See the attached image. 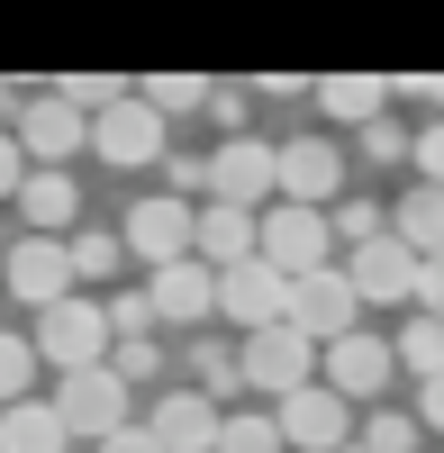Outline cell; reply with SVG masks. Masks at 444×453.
<instances>
[{
    "label": "cell",
    "mask_w": 444,
    "mask_h": 453,
    "mask_svg": "<svg viewBox=\"0 0 444 453\" xmlns=\"http://www.w3.org/2000/svg\"><path fill=\"white\" fill-rule=\"evenodd\" d=\"M27 345H36V363H55V372H100L119 335H109V309H100V299H82V290H73V299H55V309L36 318V335H27Z\"/></svg>",
    "instance_id": "obj_1"
},
{
    "label": "cell",
    "mask_w": 444,
    "mask_h": 453,
    "mask_svg": "<svg viewBox=\"0 0 444 453\" xmlns=\"http://www.w3.org/2000/svg\"><path fill=\"white\" fill-rule=\"evenodd\" d=\"M254 263H272L281 281H300V273H326V263H336L326 209H290V200H272L264 218H254Z\"/></svg>",
    "instance_id": "obj_2"
},
{
    "label": "cell",
    "mask_w": 444,
    "mask_h": 453,
    "mask_svg": "<svg viewBox=\"0 0 444 453\" xmlns=\"http://www.w3.org/2000/svg\"><path fill=\"white\" fill-rule=\"evenodd\" d=\"M281 326H290V335H309L318 354L336 345V335H354V326H363V299H354V281H345V263H326V273H300V281H290Z\"/></svg>",
    "instance_id": "obj_3"
},
{
    "label": "cell",
    "mask_w": 444,
    "mask_h": 453,
    "mask_svg": "<svg viewBox=\"0 0 444 453\" xmlns=\"http://www.w3.org/2000/svg\"><path fill=\"white\" fill-rule=\"evenodd\" d=\"M272 200H290V209H336L345 200V145H326V136L272 145Z\"/></svg>",
    "instance_id": "obj_4"
},
{
    "label": "cell",
    "mask_w": 444,
    "mask_h": 453,
    "mask_svg": "<svg viewBox=\"0 0 444 453\" xmlns=\"http://www.w3.org/2000/svg\"><path fill=\"white\" fill-rule=\"evenodd\" d=\"M55 418H64V435H91V444H109L119 426H136L127 418V381L119 372H64V390H55Z\"/></svg>",
    "instance_id": "obj_5"
},
{
    "label": "cell",
    "mask_w": 444,
    "mask_h": 453,
    "mask_svg": "<svg viewBox=\"0 0 444 453\" xmlns=\"http://www.w3.org/2000/svg\"><path fill=\"white\" fill-rule=\"evenodd\" d=\"M10 136H19L27 173H64V164L91 145V119H82V109H64V100L46 91V100H27V109H19V127H10Z\"/></svg>",
    "instance_id": "obj_6"
},
{
    "label": "cell",
    "mask_w": 444,
    "mask_h": 453,
    "mask_svg": "<svg viewBox=\"0 0 444 453\" xmlns=\"http://www.w3.org/2000/svg\"><path fill=\"white\" fill-rule=\"evenodd\" d=\"M191 218H200V209H191V200H172V191H164V200H136L127 226H119V245L145 263V273H164V263H191Z\"/></svg>",
    "instance_id": "obj_7"
},
{
    "label": "cell",
    "mask_w": 444,
    "mask_h": 453,
    "mask_svg": "<svg viewBox=\"0 0 444 453\" xmlns=\"http://www.w3.org/2000/svg\"><path fill=\"white\" fill-rule=\"evenodd\" d=\"M272 426H281V444H300V453H345L354 444V408L326 390V381H309V390H290L272 408Z\"/></svg>",
    "instance_id": "obj_8"
},
{
    "label": "cell",
    "mask_w": 444,
    "mask_h": 453,
    "mask_svg": "<svg viewBox=\"0 0 444 453\" xmlns=\"http://www.w3.org/2000/svg\"><path fill=\"white\" fill-rule=\"evenodd\" d=\"M209 200L264 218L272 209V136H227V145H218V155H209Z\"/></svg>",
    "instance_id": "obj_9"
},
{
    "label": "cell",
    "mask_w": 444,
    "mask_h": 453,
    "mask_svg": "<svg viewBox=\"0 0 444 453\" xmlns=\"http://www.w3.org/2000/svg\"><path fill=\"white\" fill-rule=\"evenodd\" d=\"M0 273H10V299H27L36 318H46L55 299H73V254H64V236H19L10 254H0Z\"/></svg>",
    "instance_id": "obj_10"
},
{
    "label": "cell",
    "mask_w": 444,
    "mask_h": 453,
    "mask_svg": "<svg viewBox=\"0 0 444 453\" xmlns=\"http://www.w3.org/2000/svg\"><path fill=\"white\" fill-rule=\"evenodd\" d=\"M91 155L119 164V173H136V164H164L172 145H164V119H155L145 100H119V109H100V119H91Z\"/></svg>",
    "instance_id": "obj_11"
},
{
    "label": "cell",
    "mask_w": 444,
    "mask_h": 453,
    "mask_svg": "<svg viewBox=\"0 0 444 453\" xmlns=\"http://www.w3.org/2000/svg\"><path fill=\"white\" fill-rule=\"evenodd\" d=\"M245 381L254 390H272V399H290V390H309L318 381V345L309 335H290V326H264V335H245Z\"/></svg>",
    "instance_id": "obj_12"
},
{
    "label": "cell",
    "mask_w": 444,
    "mask_h": 453,
    "mask_svg": "<svg viewBox=\"0 0 444 453\" xmlns=\"http://www.w3.org/2000/svg\"><path fill=\"white\" fill-rule=\"evenodd\" d=\"M345 281L363 309H390V299H417V254L399 245V236H372V245H354L345 254Z\"/></svg>",
    "instance_id": "obj_13"
},
{
    "label": "cell",
    "mask_w": 444,
    "mask_h": 453,
    "mask_svg": "<svg viewBox=\"0 0 444 453\" xmlns=\"http://www.w3.org/2000/svg\"><path fill=\"white\" fill-rule=\"evenodd\" d=\"M145 309H155V326H209L218 318V273L191 254V263H164L155 281H145Z\"/></svg>",
    "instance_id": "obj_14"
},
{
    "label": "cell",
    "mask_w": 444,
    "mask_h": 453,
    "mask_svg": "<svg viewBox=\"0 0 444 453\" xmlns=\"http://www.w3.org/2000/svg\"><path fill=\"white\" fill-rule=\"evenodd\" d=\"M281 299H290V281L272 273V263H236V273H218V318L245 326V335L281 326Z\"/></svg>",
    "instance_id": "obj_15"
},
{
    "label": "cell",
    "mask_w": 444,
    "mask_h": 453,
    "mask_svg": "<svg viewBox=\"0 0 444 453\" xmlns=\"http://www.w3.org/2000/svg\"><path fill=\"white\" fill-rule=\"evenodd\" d=\"M318 363H326V390H336L345 408H354V399H381V390H390V372H399V363H390V345H381V335H363V326H354V335H336Z\"/></svg>",
    "instance_id": "obj_16"
},
{
    "label": "cell",
    "mask_w": 444,
    "mask_h": 453,
    "mask_svg": "<svg viewBox=\"0 0 444 453\" xmlns=\"http://www.w3.org/2000/svg\"><path fill=\"white\" fill-rule=\"evenodd\" d=\"M191 254L209 263V273H236V263H254V209L209 200V209L191 218Z\"/></svg>",
    "instance_id": "obj_17"
},
{
    "label": "cell",
    "mask_w": 444,
    "mask_h": 453,
    "mask_svg": "<svg viewBox=\"0 0 444 453\" xmlns=\"http://www.w3.org/2000/svg\"><path fill=\"white\" fill-rule=\"evenodd\" d=\"M145 435H155L164 453H218V408H209L200 390H172V399H155Z\"/></svg>",
    "instance_id": "obj_18"
},
{
    "label": "cell",
    "mask_w": 444,
    "mask_h": 453,
    "mask_svg": "<svg viewBox=\"0 0 444 453\" xmlns=\"http://www.w3.org/2000/svg\"><path fill=\"white\" fill-rule=\"evenodd\" d=\"M318 109L336 127H372V119H390V82L381 73H326L318 82Z\"/></svg>",
    "instance_id": "obj_19"
},
{
    "label": "cell",
    "mask_w": 444,
    "mask_h": 453,
    "mask_svg": "<svg viewBox=\"0 0 444 453\" xmlns=\"http://www.w3.org/2000/svg\"><path fill=\"white\" fill-rule=\"evenodd\" d=\"M73 209H82L73 173H27V181H19V218H27V236H64Z\"/></svg>",
    "instance_id": "obj_20"
},
{
    "label": "cell",
    "mask_w": 444,
    "mask_h": 453,
    "mask_svg": "<svg viewBox=\"0 0 444 453\" xmlns=\"http://www.w3.org/2000/svg\"><path fill=\"white\" fill-rule=\"evenodd\" d=\"M64 418H55V399H19V408H0V453H64Z\"/></svg>",
    "instance_id": "obj_21"
},
{
    "label": "cell",
    "mask_w": 444,
    "mask_h": 453,
    "mask_svg": "<svg viewBox=\"0 0 444 453\" xmlns=\"http://www.w3.org/2000/svg\"><path fill=\"white\" fill-rule=\"evenodd\" d=\"M390 236L409 245L417 263H426V254H444V191H426V181H417V191L390 209Z\"/></svg>",
    "instance_id": "obj_22"
},
{
    "label": "cell",
    "mask_w": 444,
    "mask_h": 453,
    "mask_svg": "<svg viewBox=\"0 0 444 453\" xmlns=\"http://www.w3.org/2000/svg\"><path fill=\"white\" fill-rule=\"evenodd\" d=\"M55 100H64V109H82V119H100V109L136 100V82H127V73H64V82H55Z\"/></svg>",
    "instance_id": "obj_23"
},
{
    "label": "cell",
    "mask_w": 444,
    "mask_h": 453,
    "mask_svg": "<svg viewBox=\"0 0 444 453\" xmlns=\"http://www.w3.org/2000/svg\"><path fill=\"white\" fill-rule=\"evenodd\" d=\"M136 100L155 119H191V109H209V82L200 73H155V82H136Z\"/></svg>",
    "instance_id": "obj_24"
},
{
    "label": "cell",
    "mask_w": 444,
    "mask_h": 453,
    "mask_svg": "<svg viewBox=\"0 0 444 453\" xmlns=\"http://www.w3.org/2000/svg\"><path fill=\"white\" fill-rule=\"evenodd\" d=\"M64 254H73V281H109L127 263V245L109 236V226H82V236H64Z\"/></svg>",
    "instance_id": "obj_25"
},
{
    "label": "cell",
    "mask_w": 444,
    "mask_h": 453,
    "mask_svg": "<svg viewBox=\"0 0 444 453\" xmlns=\"http://www.w3.org/2000/svg\"><path fill=\"white\" fill-rule=\"evenodd\" d=\"M218 453H290V444L264 408H236V418H218Z\"/></svg>",
    "instance_id": "obj_26"
},
{
    "label": "cell",
    "mask_w": 444,
    "mask_h": 453,
    "mask_svg": "<svg viewBox=\"0 0 444 453\" xmlns=\"http://www.w3.org/2000/svg\"><path fill=\"white\" fill-rule=\"evenodd\" d=\"M191 372H200V399L218 408L227 390H245V363L227 354V345H191Z\"/></svg>",
    "instance_id": "obj_27"
},
{
    "label": "cell",
    "mask_w": 444,
    "mask_h": 453,
    "mask_svg": "<svg viewBox=\"0 0 444 453\" xmlns=\"http://www.w3.org/2000/svg\"><path fill=\"white\" fill-rule=\"evenodd\" d=\"M390 363H409V372L435 381V372H444V326H435V318H409V335L390 345Z\"/></svg>",
    "instance_id": "obj_28"
},
{
    "label": "cell",
    "mask_w": 444,
    "mask_h": 453,
    "mask_svg": "<svg viewBox=\"0 0 444 453\" xmlns=\"http://www.w3.org/2000/svg\"><path fill=\"white\" fill-rule=\"evenodd\" d=\"M326 236H345V245H372V236H390V218H381L372 200H336V209H326Z\"/></svg>",
    "instance_id": "obj_29"
},
{
    "label": "cell",
    "mask_w": 444,
    "mask_h": 453,
    "mask_svg": "<svg viewBox=\"0 0 444 453\" xmlns=\"http://www.w3.org/2000/svg\"><path fill=\"white\" fill-rule=\"evenodd\" d=\"M27 381H36V345L27 335H0V408H19Z\"/></svg>",
    "instance_id": "obj_30"
},
{
    "label": "cell",
    "mask_w": 444,
    "mask_h": 453,
    "mask_svg": "<svg viewBox=\"0 0 444 453\" xmlns=\"http://www.w3.org/2000/svg\"><path fill=\"white\" fill-rule=\"evenodd\" d=\"M417 435H426L417 418H399V408H381V418H372V426H363L354 444H363V453H417Z\"/></svg>",
    "instance_id": "obj_31"
},
{
    "label": "cell",
    "mask_w": 444,
    "mask_h": 453,
    "mask_svg": "<svg viewBox=\"0 0 444 453\" xmlns=\"http://www.w3.org/2000/svg\"><path fill=\"white\" fill-rule=\"evenodd\" d=\"M109 372H119L127 390H136V381H155V372H164V354H155V335H127V345H109Z\"/></svg>",
    "instance_id": "obj_32"
},
{
    "label": "cell",
    "mask_w": 444,
    "mask_h": 453,
    "mask_svg": "<svg viewBox=\"0 0 444 453\" xmlns=\"http://www.w3.org/2000/svg\"><path fill=\"white\" fill-rule=\"evenodd\" d=\"M109 335H155V309H145V290H127V299H109Z\"/></svg>",
    "instance_id": "obj_33"
},
{
    "label": "cell",
    "mask_w": 444,
    "mask_h": 453,
    "mask_svg": "<svg viewBox=\"0 0 444 453\" xmlns=\"http://www.w3.org/2000/svg\"><path fill=\"white\" fill-rule=\"evenodd\" d=\"M409 164L426 173V191H444V119H435L426 136H409Z\"/></svg>",
    "instance_id": "obj_34"
},
{
    "label": "cell",
    "mask_w": 444,
    "mask_h": 453,
    "mask_svg": "<svg viewBox=\"0 0 444 453\" xmlns=\"http://www.w3.org/2000/svg\"><path fill=\"white\" fill-rule=\"evenodd\" d=\"M245 91H227V82H209V119H218V136H245Z\"/></svg>",
    "instance_id": "obj_35"
},
{
    "label": "cell",
    "mask_w": 444,
    "mask_h": 453,
    "mask_svg": "<svg viewBox=\"0 0 444 453\" xmlns=\"http://www.w3.org/2000/svg\"><path fill=\"white\" fill-rule=\"evenodd\" d=\"M417 318H435V326H444V254H426V263H417Z\"/></svg>",
    "instance_id": "obj_36"
},
{
    "label": "cell",
    "mask_w": 444,
    "mask_h": 453,
    "mask_svg": "<svg viewBox=\"0 0 444 453\" xmlns=\"http://www.w3.org/2000/svg\"><path fill=\"white\" fill-rule=\"evenodd\" d=\"M363 155H372V164H399V155H409V127L372 119V127H363Z\"/></svg>",
    "instance_id": "obj_37"
},
{
    "label": "cell",
    "mask_w": 444,
    "mask_h": 453,
    "mask_svg": "<svg viewBox=\"0 0 444 453\" xmlns=\"http://www.w3.org/2000/svg\"><path fill=\"white\" fill-rule=\"evenodd\" d=\"M19 181H27V155H19V136L0 127V200H19Z\"/></svg>",
    "instance_id": "obj_38"
},
{
    "label": "cell",
    "mask_w": 444,
    "mask_h": 453,
    "mask_svg": "<svg viewBox=\"0 0 444 453\" xmlns=\"http://www.w3.org/2000/svg\"><path fill=\"white\" fill-rule=\"evenodd\" d=\"M164 173H172V200H181V191H209V164H200V155H164Z\"/></svg>",
    "instance_id": "obj_39"
},
{
    "label": "cell",
    "mask_w": 444,
    "mask_h": 453,
    "mask_svg": "<svg viewBox=\"0 0 444 453\" xmlns=\"http://www.w3.org/2000/svg\"><path fill=\"white\" fill-rule=\"evenodd\" d=\"M417 426H435V435H444V372H435V381H426V399H417Z\"/></svg>",
    "instance_id": "obj_40"
},
{
    "label": "cell",
    "mask_w": 444,
    "mask_h": 453,
    "mask_svg": "<svg viewBox=\"0 0 444 453\" xmlns=\"http://www.w3.org/2000/svg\"><path fill=\"white\" fill-rule=\"evenodd\" d=\"M100 453H164V444H155V435H145V426H119V435H109Z\"/></svg>",
    "instance_id": "obj_41"
},
{
    "label": "cell",
    "mask_w": 444,
    "mask_h": 453,
    "mask_svg": "<svg viewBox=\"0 0 444 453\" xmlns=\"http://www.w3.org/2000/svg\"><path fill=\"white\" fill-rule=\"evenodd\" d=\"M409 91H417V100L435 109V119H444V73H417V82H409Z\"/></svg>",
    "instance_id": "obj_42"
},
{
    "label": "cell",
    "mask_w": 444,
    "mask_h": 453,
    "mask_svg": "<svg viewBox=\"0 0 444 453\" xmlns=\"http://www.w3.org/2000/svg\"><path fill=\"white\" fill-rule=\"evenodd\" d=\"M0 254H10V226H0Z\"/></svg>",
    "instance_id": "obj_43"
},
{
    "label": "cell",
    "mask_w": 444,
    "mask_h": 453,
    "mask_svg": "<svg viewBox=\"0 0 444 453\" xmlns=\"http://www.w3.org/2000/svg\"><path fill=\"white\" fill-rule=\"evenodd\" d=\"M345 453H363V444H345Z\"/></svg>",
    "instance_id": "obj_44"
}]
</instances>
